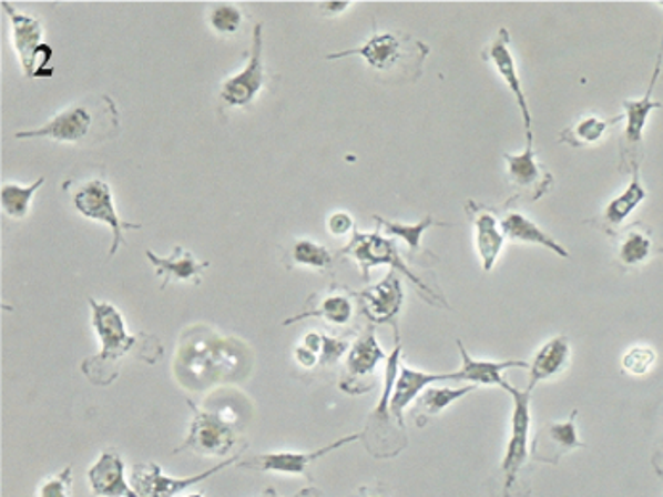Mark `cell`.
Returning a JSON list of instances; mask_svg holds the SVG:
<instances>
[{
	"mask_svg": "<svg viewBox=\"0 0 663 497\" xmlns=\"http://www.w3.org/2000/svg\"><path fill=\"white\" fill-rule=\"evenodd\" d=\"M253 369V351L239 338L224 337L208 325L186 327L178 338L173 373L192 393L239 383Z\"/></svg>",
	"mask_w": 663,
	"mask_h": 497,
	"instance_id": "obj_1",
	"label": "cell"
},
{
	"mask_svg": "<svg viewBox=\"0 0 663 497\" xmlns=\"http://www.w3.org/2000/svg\"><path fill=\"white\" fill-rule=\"evenodd\" d=\"M89 303L92 308V325L102 343V351L81 364V372L92 385H111L119 377L121 362L131 353L139 354V358H144L147 364H155L163 356L160 338L147 333L129 335L125 318L118 306L100 303L96 298H90Z\"/></svg>",
	"mask_w": 663,
	"mask_h": 497,
	"instance_id": "obj_2",
	"label": "cell"
},
{
	"mask_svg": "<svg viewBox=\"0 0 663 497\" xmlns=\"http://www.w3.org/2000/svg\"><path fill=\"white\" fill-rule=\"evenodd\" d=\"M187 404L194 409V422L186 440L174 449V454L190 449L195 456L224 457L237 448L243 428L249 422V400L237 393L216 390L203 404L205 408H197L192 400Z\"/></svg>",
	"mask_w": 663,
	"mask_h": 497,
	"instance_id": "obj_3",
	"label": "cell"
},
{
	"mask_svg": "<svg viewBox=\"0 0 663 497\" xmlns=\"http://www.w3.org/2000/svg\"><path fill=\"white\" fill-rule=\"evenodd\" d=\"M119 131L118 105L108 94H100L65 108L41 129L18 132L16 139H50L58 144L94 145L115 139Z\"/></svg>",
	"mask_w": 663,
	"mask_h": 497,
	"instance_id": "obj_4",
	"label": "cell"
},
{
	"mask_svg": "<svg viewBox=\"0 0 663 497\" xmlns=\"http://www.w3.org/2000/svg\"><path fill=\"white\" fill-rule=\"evenodd\" d=\"M512 398L511 436L504 448L503 462L491 478L490 497H530V425H532V393L512 387L504 379L501 385Z\"/></svg>",
	"mask_w": 663,
	"mask_h": 497,
	"instance_id": "obj_5",
	"label": "cell"
},
{
	"mask_svg": "<svg viewBox=\"0 0 663 497\" xmlns=\"http://www.w3.org/2000/svg\"><path fill=\"white\" fill-rule=\"evenodd\" d=\"M395 351L387 358L385 383H382L377 408L367 415L366 428L361 430L364 448L367 449L369 456L377 457V459H392L408 448V430L398 425L392 409H390V398H392L396 377H398L401 366V343L398 327H395Z\"/></svg>",
	"mask_w": 663,
	"mask_h": 497,
	"instance_id": "obj_6",
	"label": "cell"
},
{
	"mask_svg": "<svg viewBox=\"0 0 663 497\" xmlns=\"http://www.w3.org/2000/svg\"><path fill=\"white\" fill-rule=\"evenodd\" d=\"M427 54H429V47L414 37L404 36V33H374V37L364 42L361 47L327 54L325 60H340V58L359 55L377 73L400 71L404 75H408L409 71H414V75L419 79Z\"/></svg>",
	"mask_w": 663,
	"mask_h": 497,
	"instance_id": "obj_7",
	"label": "cell"
},
{
	"mask_svg": "<svg viewBox=\"0 0 663 497\" xmlns=\"http://www.w3.org/2000/svg\"><path fill=\"white\" fill-rule=\"evenodd\" d=\"M340 255L350 256L356 261L366 282H369V270L375 268V266H390V268L401 272L404 276L408 277L427 303L449 308L442 293L432 290L430 285L422 282L421 277L414 274L411 268H408V264L404 263L400 253H398L395 240H388L385 235H380L379 230L374 234H364V232L356 230L350 243L345 248H340Z\"/></svg>",
	"mask_w": 663,
	"mask_h": 497,
	"instance_id": "obj_8",
	"label": "cell"
},
{
	"mask_svg": "<svg viewBox=\"0 0 663 497\" xmlns=\"http://www.w3.org/2000/svg\"><path fill=\"white\" fill-rule=\"evenodd\" d=\"M0 7L10 16L12 21V37H14L16 52L20 55L21 70L28 77H50L54 75V70H50L49 63L52 60V47L44 42V29L35 16L26 14L16 10L10 2L2 0Z\"/></svg>",
	"mask_w": 663,
	"mask_h": 497,
	"instance_id": "obj_9",
	"label": "cell"
},
{
	"mask_svg": "<svg viewBox=\"0 0 663 497\" xmlns=\"http://www.w3.org/2000/svg\"><path fill=\"white\" fill-rule=\"evenodd\" d=\"M73 205H75L79 213L83 214L84 219L104 222V224L110 226L111 232H113L110 258L111 256H115L119 247L126 245V240L123 237V230L144 229L139 222H125L119 219L118 211H115V203H113V192H111L110 184L102 179L84 182L83 186L79 187L75 195H73Z\"/></svg>",
	"mask_w": 663,
	"mask_h": 497,
	"instance_id": "obj_10",
	"label": "cell"
},
{
	"mask_svg": "<svg viewBox=\"0 0 663 497\" xmlns=\"http://www.w3.org/2000/svg\"><path fill=\"white\" fill-rule=\"evenodd\" d=\"M387 358L375 335V325H367L366 332L350 345L346 356L345 375L340 379V390L353 396L369 393L375 387L374 375L377 366Z\"/></svg>",
	"mask_w": 663,
	"mask_h": 497,
	"instance_id": "obj_11",
	"label": "cell"
},
{
	"mask_svg": "<svg viewBox=\"0 0 663 497\" xmlns=\"http://www.w3.org/2000/svg\"><path fill=\"white\" fill-rule=\"evenodd\" d=\"M361 440V433L343 436L335 443L327 444L324 448L314 449V452H272V454H256V456L245 457L237 463L239 469L258 470V473H279V475H303L308 480L312 478L310 467L322 457L332 454L335 449L348 446V444Z\"/></svg>",
	"mask_w": 663,
	"mask_h": 497,
	"instance_id": "obj_12",
	"label": "cell"
},
{
	"mask_svg": "<svg viewBox=\"0 0 663 497\" xmlns=\"http://www.w3.org/2000/svg\"><path fill=\"white\" fill-rule=\"evenodd\" d=\"M242 454L224 459L221 465L211 467L205 473H200V475H194V477L182 478L166 477L157 463H136L131 470V486L142 497H176L180 491L186 490V488L194 486V484L205 483V480L215 477V475H218L221 470L226 469L230 465H237Z\"/></svg>",
	"mask_w": 663,
	"mask_h": 497,
	"instance_id": "obj_13",
	"label": "cell"
},
{
	"mask_svg": "<svg viewBox=\"0 0 663 497\" xmlns=\"http://www.w3.org/2000/svg\"><path fill=\"white\" fill-rule=\"evenodd\" d=\"M662 60L663 39L660 52H657L656 68H654V73H652V79H650L646 94L643 98H639V100H623L625 132H623L622 140V161L623 165L628 166V169L639 165L636 153H639V148L643 144L644 126L649 123L650 113L654 110H662L663 108L660 102H656L652 98L654 89H656L657 79H660V73H662Z\"/></svg>",
	"mask_w": 663,
	"mask_h": 497,
	"instance_id": "obj_14",
	"label": "cell"
},
{
	"mask_svg": "<svg viewBox=\"0 0 663 497\" xmlns=\"http://www.w3.org/2000/svg\"><path fill=\"white\" fill-rule=\"evenodd\" d=\"M264 26L256 23L253 29V47H251L249 62L237 75L224 81L221 89V100L232 108H245L253 104L256 94L266 84V70H264Z\"/></svg>",
	"mask_w": 663,
	"mask_h": 497,
	"instance_id": "obj_15",
	"label": "cell"
},
{
	"mask_svg": "<svg viewBox=\"0 0 663 497\" xmlns=\"http://www.w3.org/2000/svg\"><path fill=\"white\" fill-rule=\"evenodd\" d=\"M578 414L580 412L574 409L564 422L547 423L539 428L533 436L532 446H530L532 462L557 467L564 457L570 456L575 449L588 448V444L580 440V433L575 425Z\"/></svg>",
	"mask_w": 663,
	"mask_h": 497,
	"instance_id": "obj_16",
	"label": "cell"
},
{
	"mask_svg": "<svg viewBox=\"0 0 663 497\" xmlns=\"http://www.w3.org/2000/svg\"><path fill=\"white\" fill-rule=\"evenodd\" d=\"M356 297L369 324H390L392 327H398L396 318L404 306V290L396 270H390L379 284L369 285L366 290L356 293Z\"/></svg>",
	"mask_w": 663,
	"mask_h": 497,
	"instance_id": "obj_17",
	"label": "cell"
},
{
	"mask_svg": "<svg viewBox=\"0 0 663 497\" xmlns=\"http://www.w3.org/2000/svg\"><path fill=\"white\" fill-rule=\"evenodd\" d=\"M526 150L522 153H504L507 161V179L511 186L526 194L530 200L538 201L539 197L551 190L553 186V176L547 173L543 166L536 160V150H533V134H526Z\"/></svg>",
	"mask_w": 663,
	"mask_h": 497,
	"instance_id": "obj_18",
	"label": "cell"
},
{
	"mask_svg": "<svg viewBox=\"0 0 663 497\" xmlns=\"http://www.w3.org/2000/svg\"><path fill=\"white\" fill-rule=\"evenodd\" d=\"M509 31L501 29L499 36L493 39L488 50L484 52L486 60L493 63V68L498 71V75L503 79L507 89L511 90L512 98L517 100L520 113H522V121H524L526 134L532 132V113H530V105H528V98H526L524 89H522V81H520L519 70H517V60L509 49Z\"/></svg>",
	"mask_w": 663,
	"mask_h": 497,
	"instance_id": "obj_19",
	"label": "cell"
},
{
	"mask_svg": "<svg viewBox=\"0 0 663 497\" xmlns=\"http://www.w3.org/2000/svg\"><path fill=\"white\" fill-rule=\"evenodd\" d=\"M89 484L94 497H142L126 483L125 463L115 448L104 449L90 467Z\"/></svg>",
	"mask_w": 663,
	"mask_h": 497,
	"instance_id": "obj_20",
	"label": "cell"
},
{
	"mask_svg": "<svg viewBox=\"0 0 663 497\" xmlns=\"http://www.w3.org/2000/svg\"><path fill=\"white\" fill-rule=\"evenodd\" d=\"M442 381H459V375L457 373L419 372L414 367L400 366L392 398H390V409L401 428H406L404 412L408 409L409 404L417 400L427 388L432 387L436 383H442Z\"/></svg>",
	"mask_w": 663,
	"mask_h": 497,
	"instance_id": "obj_21",
	"label": "cell"
},
{
	"mask_svg": "<svg viewBox=\"0 0 663 497\" xmlns=\"http://www.w3.org/2000/svg\"><path fill=\"white\" fill-rule=\"evenodd\" d=\"M147 261L153 264L155 274L163 277V284H161V291L165 290L166 285L171 282H194L195 285L201 284V274L208 268V263H197L195 261L194 253L187 251L184 247H174L173 255L157 256L153 253L152 248L145 251Z\"/></svg>",
	"mask_w": 663,
	"mask_h": 497,
	"instance_id": "obj_22",
	"label": "cell"
},
{
	"mask_svg": "<svg viewBox=\"0 0 663 497\" xmlns=\"http://www.w3.org/2000/svg\"><path fill=\"white\" fill-rule=\"evenodd\" d=\"M459 354H461V369L457 372L459 381H467L469 385L477 387H501L504 381V372L509 369H528L530 364L522 359H504V362H490V359L472 358L461 341H457Z\"/></svg>",
	"mask_w": 663,
	"mask_h": 497,
	"instance_id": "obj_23",
	"label": "cell"
},
{
	"mask_svg": "<svg viewBox=\"0 0 663 497\" xmlns=\"http://www.w3.org/2000/svg\"><path fill=\"white\" fill-rule=\"evenodd\" d=\"M570 356H572V345L567 335H559L551 341H547L545 345L539 348L536 356H533L532 364H530V383L528 388L532 393L533 388L538 387L539 383H545L560 375L567 369L570 364Z\"/></svg>",
	"mask_w": 663,
	"mask_h": 497,
	"instance_id": "obj_24",
	"label": "cell"
},
{
	"mask_svg": "<svg viewBox=\"0 0 663 497\" xmlns=\"http://www.w3.org/2000/svg\"><path fill=\"white\" fill-rule=\"evenodd\" d=\"M472 214H475L472 221H475V243H477L478 256H480L482 270L491 272L503 251L504 234L501 230V222L488 209H475Z\"/></svg>",
	"mask_w": 663,
	"mask_h": 497,
	"instance_id": "obj_25",
	"label": "cell"
},
{
	"mask_svg": "<svg viewBox=\"0 0 663 497\" xmlns=\"http://www.w3.org/2000/svg\"><path fill=\"white\" fill-rule=\"evenodd\" d=\"M646 195H649L646 187L641 182V171H639V165H635L631 169L629 186L623 190L622 194L610 201L604 209L601 216L602 229L606 230L609 234H614V230L620 229L623 222L628 221L633 211L646 200Z\"/></svg>",
	"mask_w": 663,
	"mask_h": 497,
	"instance_id": "obj_26",
	"label": "cell"
},
{
	"mask_svg": "<svg viewBox=\"0 0 663 497\" xmlns=\"http://www.w3.org/2000/svg\"><path fill=\"white\" fill-rule=\"evenodd\" d=\"M501 230H503L504 237L517 243H528V245H541V247L549 248L554 255L568 258L567 248L562 247L554 237L547 234L545 230L539 229L536 222L530 221L526 214L519 211H511L504 214L501 221Z\"/></svg>",
	"mask_w": 663,
	"mask_h": 497,
	"instance_id": "obj_27",
	"label": "cell"
},
{
	"mask_svg": "<svg viewBox=\"0 0 663 497\" xmlns=\"http://www.w3.org/2000/svg\"><path fill=\"white\" fill-rule=\"evenodd\" d=\"M354 295L356 293H350V291L329 293L312 311H305L303 314H297L293 318L285 320L284 325L295 324V322L306 318H322L327 324L337 325V327L348 325L354 318Z\"/></svg>",
	"mask_w": 663,
	"mask_h": 497,
	"instance_id": "obj_28",
	"label": "cell"
},
{
	"mask_svg": "<svg viewBox=\"0 0 663 497\" xmlns=\"http://www.w3.org/2000/svg\"><path fill=\"white\" fill-rule=\"evenodd\" d=\"M477 390V385H465V387L449 388V387H429L425 393L417 398V408H415L414 417L417 422V427L427 425L430 417L442 414L443 409L451 406L453 402L461 400L467 394Z\"/></svg>",
	"mask_w": 663,
	"mask_h": 497,
	"instance_id": "obj_29",
	"label": "cell"
},
{
	"mask_svg": "<svg viewBox=\"0 0 663 497\" xmlns=\"http://www.w3.org/2000/svg\"><path fill=\"white\" fill-rule=\"evenodd\" d=\"M622 119L623 115H618L614 119L588 115V118L575 121L572 126H568L567 131H562L559 140L562 144L572 145V148H589V145L601 144L602 139L609 134L610 129L620 123Z\"/></svg>",
	"mask_w": 663,
	"mask_h": 497,
	"instance_id": "obj_30",
	"label": "cell"
},
{
	"mask_svg": "<svg viewBox=\"0 0 663 497\" xmlns=\"http://www.w3.org/2000/svg\"><path fill=\"white\" fill-rule=\"evenodd\" d=\"M654 251H656V245H654L649 230L636 224L633 229L628 230V234L623 235L622 243L618 247V263L625 270L639 268L649 261L650 256L654 255Z\"/></svg>",
	"mask_w": 663,
	"mask_h": 497,
	"instance_id": "obj_31",
	"label": "cell"
},
{
	"mask_svg": "<svg viewBox=\"0 0 663 497\" xmlns=\"http://www.w3.org/2000/svg\"><path fill=\"white\" fill-rule=\"evenodd\" d=\"M374 221L377 222V226L379 229H385L387 232L388 237H400L406 242L408 245L409 251H411V255L415 253H421V242H422V234L427 232V230L432 229V226H446L442 222H435L432 216H425L421 222H417V224H404V222H395V221H387V219H382L379 214H375Z\"/></svg>",
	"mask_w": 663,
	"mask_h": 497,
	"instance_id": "obj_32",
	"label": "cell"
},
{
	"mask_svg": "<svg viewBox=\"0 0 663 497\" xmlns=\"http://www.w3.org/2000/svg\"><path fill=\"white\" fill-rule=\"evenodd\" d=\"M47 180L44 176L33 182L31 186H20V184H2L0 187V203H2V211L16 221L26 219L29 213V203L33 200V195L41 190L42 184Z\"/></svg>",
	"mask_w": 663,
	"mask_h": 497,
	"instance_id": "obj_33",
	"label": "cell"
},
{
	"mask_svg": "<svg viewBox=\"0 0 663 497\" xmlns=\"http://www.w3.org/2000/svg\"><path fill=\"white\" fill-rule=\"evenodd\" d=\"M289 258L287 266H306L318 272H325L333 263L329 248L310 240H298L290 248Z\"/></svg>",
	"mask_w": 663,
	"mask_h": 497,
	"instance_id": "obj_34",
	"label": "cell"
},
{
	"mask_svg": "<svg viewBox=\"0 0 663 497\" xmlns=\"http://www.w3.org/2000/svg\"><path fill=\"white\" fill-rule=\"evenodd\" d=\"M208 23L211 28L215 29L216 33L222 37H232L242 29L243 14L239 8L234 4H216L211 14H208Z\"/></svg>",
	"mask_w": 663,
	"mask_h": 497,
	"instance_id": "obj_35",
	"label": "cell"
},
{
	"mask_svg": "<svg viewBox=\"0 0 663 497\" xmlns=\"http://www.w3.org/2000/svg\"><path fill=\"white\" fill-rule=\"evenodd\" d=\"M73 494V467L68 465L37 486L35 497H71Z\"/></svg>",
	"mask_w": 663,
	"mask_h": 497,
	"instance_id": "obj_36",
	"label": "cell"
},
{
	"mask_svg": "<svg viewBox=\"0 0 663 497\" xmlns=\"http://www.w3.org/2000/svg\"><path fill=\"white\" fill-rule=\"evenodd\" d=\"M656 364V353L650 346H633L623 354L622 366L629 375L643 377Z\"/></svg>",
	"mask_w": 663,
	"mask_h": 497,
	"instance_id": "obj_37",
	"label": "cell"
},
{
	"mask_svg": "<svg viewBox=\"0 0 663 497\" xmlns=\"http://www.w3.org/2000/svg\"><path fill=\"white\" fill-rule=\"evenodd\" d=\"M350 351V345L346 338L332 337L324 333V348L319 354V367H335L339 359Z\"/></svg>",
	"mask_w": 663,
	"mask_h": 497,
	"instance_id": "obj_38",
	"label": "cell"
},
{
	"mask_svg": "<svg viewBox=\"0 0 663 497\" xmlns=\"http://www.w3.org/2000/svg\"><path fill=\"white\" fill-rule=\"evenodd\" d=\"M353 229V216H350L348 213H343V211H339V213H333L332 216H329V221H327V230H329L333 235H337V237L348 234V232H350Z\"/></svg>",
	"mask_w": 663,
	"mask_h": 497,
	"instance_id": "obj_39",
	"label": "cell"
},
{
	"mask_svg": "<svg viewBox=\"0 0 663 497\" xmlns=\"http://www.w3.org/2000/svg\"><path fill=\"white\" fill-rule=\"evenodd\" d=\"M350 497H388L387 486L375 484V486H361L354 496Z\"/></svg>",
	"mask_w": 663,
	"mask_h": 497,
	"instance_id": "obj_40",
	"label": "cell"
},
{
	"mask_svg": "<svg viewBox=\"0 0 663 497\" xmlns=\"http://www.w3.org/2000/svg\"><path fill=\"white\" fill-rule=\"evenodd\" d=\"M322 7L327 8V12H345L346 8L350 7V2H327Z\"/></svg>",
	"mask_w": 663,
	"mask_h": 497,
	"instance_id": "obj_41",
	"label": "cell"
},
{
	"mask_svg": "<svg viewBox=\"0 0 663 497\" xmlns=\"http://www.w3.org/2000/svg\"><path fill=\"white\" fill-rule=\"evenodd\" d=\"M293 497H325L318 488H314V486H308V488H303V490L297 491Z\"/></svg>",
	"mask_w": 663,
	"mask_h": 497,
	"instance_id": "obj_42",
	"label": "cell"
},
{
	"mask_svg": "<svg viewBox=\"0 0 663 497\" xmlns=\"http://www.w3.org/2000/svg\"><path fill=\"white\" fill-rule=\"evenodd\" d=\"M261 497H282V496H277V491L274 490V488H268V490H264L263 494H261Z\"/></svg>",
	"mask_w": 663,
	"mask_h": 497,
	"instance_id": "obj_43",
	"label": "cell"
},
{
	"mask_svg": "<svg viewBox=\"0 0 663 497\" xmlns=\"http://www.w3.org/2000/svg\"><path fill=\"white\" fill-rule=\"evenodd\" d=\"M184 497H203V494H187V496Z\"/></svg>",
	"mask_w": 663,
	"mask_h": 497,
	"instance_id": "obj_44",
	"label": "cell"
},
{
	"mask_svg": "<svg viewBox=\"0 0 663 497\" xmlns=\"http://www.w3.org/2000/svg\"><path fill=\"white\" fill-rule=\"evenodd\" d=\"M662 7H663V2H662Z\"/></svg>",
	"mask_w": 663,
	"mask_h": 497,
	"instance_id": "obj_45",
	"label": "cell"
}]
</instances>
